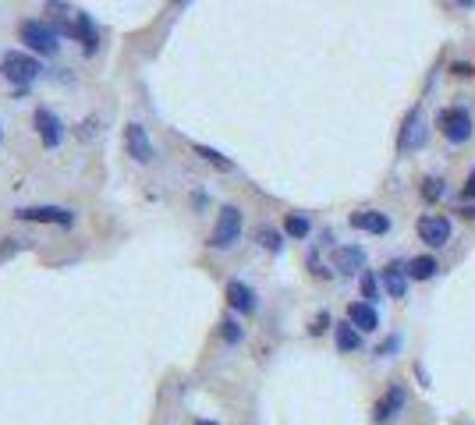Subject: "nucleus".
Wrapping results in <instances>:
<instances>
[{
    "instance_id": "nucleus-1",
    "label": "nucleus",
    "mask_w": 475,
    "mask_h": 425,
    "mask_svg": "<svg viewBox=\"0 0 475 425\" xmlns=\"http://www.w3.org/2000/svg\"><path fill=\"white\" fill-rule=\"evenodd\" d=\"M436 128L444 131L447 142L461 145V142L472 138V113H469L465 106H447V110L436 113Z\"/></svg>"
},
{
    "instance_id": "nucleus-2",
    "label": "nucleus",
    "mask_w": 475,
    "mask_h": 425,
    "mask_svg": "<svg viewBox=\"0 0 475 425\" xmlns=\"http://www.w3.org/2000/svg\"><path fill=\"white\" fill-rule=\"evenodd\" d=\"M0 71L14 82V86H29L43 68H39V61L36 57H29V53H18V50H7L4 53V61H0Z\"/></svg>"
},
{
    "instance_id": "nucleus-3",
    "label": "nucleus",
    "mask_w": 475,
    "mask_h": 425,
    "mask_svg": "<svg viewBox=\"0 0 475 425\" xmlns=\"http://www.w3.org/2000/svg\"><path fill=\"white\" fill-rule=\"evenodd\" d=\"M18 36H21V43H25L29 50H36V53H43V57L57 53V32H54L50 25H43V21H21Z\"/></svg>"
},
{
    "instance_id": "nucleus-4",
    "label": "nucleus",
    "mask_w": 475,
    "mask_h": 425,
    "mask_svg": "<svg viewBox=\"0 0 475 425\" xmlns=\"http://www.w3.org/2000/svg\"><path fill=\"white\" fill-rule=\"evenodd\" d=\"M238 234H241V212L234 210V206H224L220 216H216V227H213L209 245L213 248H231L238 241Z\"/></svg>"
},
{
    "instance_id": "nucleus-5",
    "label": "nucleus",
    "mask_w": 475,
    "mask_h": 425,
    "mask_svg": "<svg viewBox=\"0 0 475 425\" xmlns=\"http://www.w3.org/2000/svg\"><path fill=\"white\" fill-rule=\"evenodd\" d=\"M124 145H128V156L135 160V163H149L156 153H153V142H149V135H146V128L142 124H128L124 128Z\"/></svg>"
},
{
    "instance_id": "nucleus-6",
    "label": "nucleus",
    "mask_w": 475,
    "mask_h": 425,
    "mask_svg": "<svg viewBox=\"0 0 475 425\" xmlns=\"http://www.w3.org/2000/svg\"><path fill=\"white\" fill-rule=\"evenodd\" d=\"M32 121H36V131H39V138H43V145H46V149L61 145V138H64V124H61V117H57V113H50L46 106H39Z\"/></svg>"
},
{
    "instance_id": "nucleus-7",
    "label": "nucleus",
    "mask_w": 475,
    "mask_h": 425,
    "mask_svg": "<svg viewBox=\"0 0 475 425\" xmlns=\"http://www.w3.org/2000/svg\"><path fill=\"white\" fill-rule=\"evenodd\" d=\"M419 237L429 245V248H444L451 241V223L447 216H422L419 220Z\"/></svg>"
},
{
    "instance_id": "nucleus-8",
    "label": "nucleus",
    "mask_w": 475,
    "mask_h": 425,
    "mask_svg": "<svg viewBox=\"0 0 475 425\" xmlns=\"http://www.w3.org/2000/svg\"><path fill=\"white\" fill-rule=\"evenodd\" d=\"M18 220H25V223H61V227H71L75 223V212L61 210V206H36V210H18Z\"/></svg>"
},
{
    "instance_id": "nucleus-9",
    "label": "nucleus",
    "mask_w": 475,
    "mask_h": 425,
    "mask_svg": "<svg viewBox=\"0 0 475 425\" xmlns=\"http://www.w3.org/2000/svg\"><path fill=\"white\" fill-rule=\"evenodd\" d=\"M362 266H366V248H359V245H344V248L334 252V270H337V273L355 277V273H362Z\"/></svg>"
},
{
    "instance_id": "nucleus-10",
    "label": "nucleus",
    "mask_w": 475,
    "mask_h": 425,
    "mask_svg": "<svg viewBox=\"0 0 475 425\" xmlns=\"http://www.w3.org/2000/svg\"><path fill=\"white\" fill-rule=\"evenodd\" d=\"M404 401H408V394H404V386H390L386 394H383V401L376 404V425H386L394 422L397 415H401V408H404Z\"/></svg>"
},
{
    "instance_id": "nucleus-11",
    "label": "nucleus",
    "mask_w": 475,
    "mask_h": 425,
    "mask_svg": "<svg viewBox=\"0 0 475 425\" xmlns=\"http://www.w3.org/2000/svg\"><path fill=\"white\" fill-rule=\"evenodd\" d=\"M351 227H355V230H366V234H386V230H390V216L380 210L351 212Z\"/></svg>"
},
{
    "instance_id": "nucleus-12",
    "label": "nucleus",
    "mask_w": 475,
    "mask_h": 425,
    "mask_svg": "<svg viewBox=\"0 0 475 425\" xmlns=\"http://www.w3.org/2000/svg\"><path fill=\"white\" fill-rule=\"evenodd\" d=\"M348 322L359 326L362 333H373V329L380 326V316H376V309H373L369 302H351V305H348Z\"/></svg>"
},
{
    "instance_id": "nucleus-13",
    "label": "nucleus",
    "mask_w": 475,
    "mask_h": 425,
    "mask_svg": "<svg viewBox=\"0 0 475 425\" xmlns=\"http://www.w3.org/2000/svg\"><path fill=\"white\" fill-rule=\"evenodd\" d=\"M383 287H386L390 298H404V295H408V266L390 262V266L383 270Z\"/></svg>"
},
{
    "instance_id": "nucleus-14",
    "label": "nucleus",
    "mask_w": 475,
    "mask_h": 425,
    "mask_svg": "<svg viewBox=\"0 0 475 425\" xmlns=\"http://www.w3.org/2000/svg\"><path fill=\"white\" fill-rule=\"evenodd\" d=\"M227 305L231 309H238V312H256V295H252V287L249 284H241V280H231L227 284Z\"/></svg>"
},
{
    "instance_id": "nucleus-15",
    "label": "nucleus",
    "mask_w": 475,
    "mask_h": 425,
    "mask_svg": "<svg viewBox=\"0 0 475 425\" xmlns=\"http://www.w3.org/2000/svg\"><path fill=\"white\" fill-rule=\"evenodd\" d=\"M71 36L82 43V50H86V57H93L96 53V43H99V36H96V25H93V18L89 14H75V29H71Z\"/></svg>"
},
{
    "instance_id": "nucleus-16",
    "label": "nucleus",
    "mask_w": 475,
    "mask_h": 425,
    "mask_svg": "<svg viewBox=\"0 0 475 425\" xmlns=\"http://www.w3.org/2000/svg\"><path fill=\"white\" fill-rule=\"evenodd\" d=\"M426 135H422V121H419V110L408 113L404 121V131H401V149H411V145H422Z\"/></svg>"
},
{
    "instance_id": "nucleus-17",
    "label": "nucleus",
    "mask_w": 475,
    "mask_h": 425,
    "mask_svg": "<svg viewBox=\"0 0 475 425\" xmlns=\"http://www.w3.org/2000/svg\"><path fill=\"white\" fill-rule=\"evenodd\" d=\"M436 270H440V266H436L433 255H415V259L408 262V277H411V280H429Z\"/></svg>"
},
{
    "instance_id": "nucleus-18",
    "label": "nucleus",
    "mask_w": 475,
    "mask_h": 425,
    "mask_svg": "<svg viewBox=\"0 0 475 425\" xmlns=\"http://www.w3.org/2000/svg\"><path fill=\"white\" fill-rule=\"evenodd\" d=\"M362 329L359 326H351V322H341L337 329H334V337H337V347L341 351H359V344H362V337H359Z\"/></svg>"
},
{
    "instance_id": "nucleus-19",
    "label": "nucleus",
    "mask_w": 475,
    "mask_h": 425,
    "mask_svg": "<svg viewBox=\"0 0 475 425\" xmlns=\"http://www.w3.org/2000/svg\"><path fill=\"white\" fill-rule=\"evenodd\" d=\"M195 153L206 160V163H213L216 170H234V163L224 156V153H216V149H209V145H195Z\"/></svg>"
},
{
    "instance_id": "nucleus-20",
    "label": "nucleus",
    "mask_w": 475,
    "mask_h": 425,
    "mask_svg": "<svg viewBox=\"0 0 475 425\" xmlns=\"http://www.w3.org/2000/svg\"><path fill=\"white\" fill-rule=\"evenodd\" d=\"M284 230L291 234V237H305V234H309V220H305L301 212H291V216L284 220Z\"/></svg>"
},
{
    "instance_id": "nucleus-21",
    "label": "nucleus",
    "mask_w": 475,
    "mask_h": 425,
    "mask_svg": "<svg viewBox=\"0 0 475 425\" xmlns=\"http://www.w3.org/2000/svg\"><path fill=\"white\" fill-rule=\"evenodd\" d=\"M444 192H447V185H444L440 178H426V181H422V195H426V203H436Z\"/></svg>"
},
{
    "instance_id": "nucleus-22",
    "label": "nucleus",
    "mask_w": 475,
    "mask_h": 425,
    "mask_svg": "<svg viewBox=\"0 0 475 425\" xmlns=\"http://www.w3.org/2000/svg\"><path fill=\"white\" fill-rule=\"evenodd\" d=\"M256 237H259V245H263V248H270V252H277V248H281V234H277L274 227H259V230H256Z\"/></svg>"
},
{
    "instance_id": "nucleus-23",
    "label": "nucleus",
    "mask_w": 475,
    "mask_h": 425,
    "mask_svg": "<svg viewBox=\"0 0 475 425\" xmlns=\"http://www.w3.org/2000/svg\"><path fill=\"white\" fill-rule=\"evenodd\" d=\"M220 337H224L227 344H238V340H241V326H238L234 319H224V322H220Z\"/></svg>"
},
{
    "instance_id": "nucleus-24",
    "label": "nucleus",
    "mask_w": 475,
    "mask_h": 425,
    "mask_svg": "<svg viewBox=\"0 0 475 425\" xmlns=\"http://www.w3.org/2000/svg\"><path fill=\"white\" fill-rule=\"evenodd\" d=\"M362 295H366L369 305L380 298V291H376V277H373V273H362Z\"/></svg>"
},
{
    "instance_id": "nucleus-25",
    "label": "nucleus",
    "mask_w": 475,
    "mask_h": 425,
    "mask_svg": "<svg viewBox=\"0 0 475 425\" xmlns=\"http://www.w3.org/2000/svg\"><path fill=\"white\" fill-rule=\"evenodd\" d=\"M397 344H401V340H397V337H390L386 344H380V351H376V354H383V358H390V354L397 351Z\"/></svg>"
},
{
    "instance_id": "nucleus-26",
    "label": "nucleus",
    "mask_w": 475,
    "mask_h": 425,
    "mask_svg": "<svg viewBox=\"0 0 475 425\" xmlns=\"http://www.w3.org/2000/svg\"><path fill=\"white\" fill-rule=\"evenodd\" d=\"M326 326H330V316H326V312H319V316H316V322H312V333H323Z\"/></svg>"
},
{
    "instance_id": "nucleus-27",
    "label": "nucleus",
    "mask_w": 475,
    "mask_h": 425,
    "mask_svg": "<svg viewBox=\"0 0 475 425\" xmlns=\"http://www.w3.org/2000/svg\"><path fill=\"white\" fill-rule=\"evenodd\" d=\"M465 195H469V199H475V170L469 174V181H465Z\"/></svg>"
},
{
    "instance_id": "nucleus-28",
    "label": "nucleus",
    "mask_w": 475,
    "mask_h": 425,
    "mask_svg": "<svg viewBox=\"0 0 475 425\" xmlns=\"http://www.w3.org/2000/svg\"><path fill=\"white\" fill-rule=\"evenodd\" d=\"M195 425H216V422H206V419H199V422H195Z\"/></svg>"
},
{
    "instance_id": "nucleus-29",
    "label": "nucleus",
    "mask_w": 475,
    "mask_h": 425,
    "mask_svg": "<svg viewBox=\"0 0 475 425\" xmlns=\"http://www.w3.org/2000/svg\"><path fill=\"white\" fill-rule=\"evenodd\" d=\"M458 4H465V7H469V4H475V0H458Z\"/></svg>"
}]
</instances>
